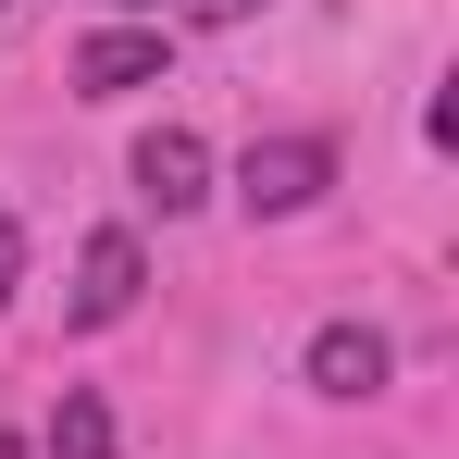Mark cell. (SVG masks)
Returning <instances> with one entry per match:
<instances>
[{"mask_svg": "<svg viewBox=\"0 0 459 459\" xmlns=\"http://www.w3.org/2000/svg\"><path fill=\"white\" fill-rule=\"evenodd\" d=\"M137 286H150V248H137L125 224H100V236L75 248V286H63V323H75V335H112V323L137 310Z\"/></svg>", "mask_w": 459, "mask_h": 459, "instance_id": "obj_2", "label": "cell"}, {"mask_svg": "<svg viewBox=\"0 0 459 459\" xmlns=\"http://www.w3.org/2000/svg\"><path fill=\"white\" fill-rule=\"evenodd\" d=\"M75 87L87 100H125V87H161V25H100L75 50Z\"/></svg>", "mask_w": 459, "mask_h": 459, "instance_id": "obj_5", "label": "cell"}, {"mask_svg": "<svg viewBox=\"0 0 459 459\" xmlns=\"http://www.w3.org/2000/svg\"><path fill=\"white\" fill-rule=\"evenodd\" d=\"M50 459H112V397H100V385H63V410H50Z\"/></svg>", "mask_w": 459, "mask_h": 459, "instance_id": "obj_6", "label": "cell"}, {"mask_svg": "<svg viewBox=\"0 0 459 459\" xmlns=\"http://www.w3.org/2000/svg\"><path fill=\"white\" fill-rule=\"evenodd\" d=\"M323 186H335V137H248V161H236V212L248 224H286Z\"/></svg>", "mask_w": 459, "mask_h": 459, "instance_id": "obj_1", "label": "cell"}, {"mask_svg": "<svg viewBox=\"0 0 459 459\" xmlns=\"http://www.w3.org/2000/svg\"><path fill=\"white\" fill-rule=\"evenodd\" d=\"M13 286H25V224L0 212V310H13Z\"/></svg>", "mask_w": 459, "mask_h": 459, "instance_id": "obj_7", "label": "cell"}, {"mask_svg": "<svg viewBox=\"0 0 459 459\" xmlns=\"http://www.w3.org/2000/svg\"><path fill=\"white\" fill-rule=\"evenodd\" d=\"M0 459H38V447H25V435H0Z\"/></svg>", "mask_w": 459, "mask_h": 459, "instance_id": "obj_9", "label": "cell"}, {"mask_svg": "<svg viewBox=\"0 0 459 459\" xmlns=\"http://www.w3.org/2000/svg\"><path fill=\"white\" fill-rule=\"evenodd\" d=\"M186 25H236V13H261V0H174Z\"/></svg>", "mask_w": 459, "mask_h": 459, "instance_id": "obj_8", "label": "cell"}, {"mask_svg": "<svg viewBox=\"0 0 459 459\" xmlns=\"http://www.w3.org/2000/svg\"><path fill=\"white\" fill-rule=\"evenodd\" d=\"M137 199H150V212H199V199H212V150H199L186 125H150V137H137Z\"/></svg>", "mask_w": 459, "mask_h": 459, "instance_id": "obj_3", "label": "cell"}, {"mask_svg": "<svg viewBox=\"0 0 459 459\" xmlns=\"http://www.w3.org/2000/svg\"><path fill=\"white\" fill-rule=\"evenodd\" d=\"M385 373H397V348H385L373 323H323L310 335V385L323 397H385Z\"/></svg>", "mask_w": 459, "mask_h": 459, "instance_id": "obj_4", "label": "cell"}, {"mask_svg": "<svg viewBox=\"0 0 459 459\" xmlns=\"http://www.w3.org/2000/svg\"><path fill=\"white\" fill-rule=\"evenodd\" d=\"M112 13H137V0H112Z\"/></svg>", "mask_w": 459, "mask_h": 459, "instance_id": "obj_10", "label": "cell"}]
</instances>
